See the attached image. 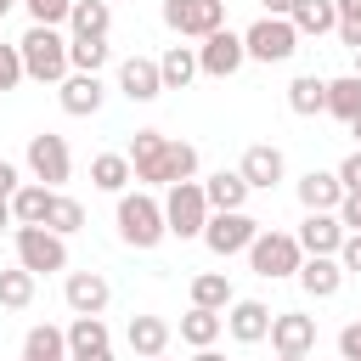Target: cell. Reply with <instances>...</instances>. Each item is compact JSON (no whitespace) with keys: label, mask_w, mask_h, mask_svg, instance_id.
<instances>
[{"label":"cell","mask_w":361,"mask_h":361,"mask_svg":"<svg viewBox=\"0 0 361 361\" xmlns=\"http://www.w3.org/2000/svg\"><path fill=\"white\" fill-rule=\"evenodd\" d=\"M107 6H113V0H107Z\"/></svg>","instance_id":"obj_53"},{"label":"cell","mask_w":361,"mask_h":361,"mask_svg":"<svg viewBox=\"0 0 361 361\" xmlns=\"http://www.w3.org/2000/svg\"><path fill=\"white\" fill-rule=\"evenodd\" d=\"M192 305H197V310H220V316H226V305H231V282H226L220 271L192 276Z\"/></svg>","instance_id":"obj_35"},{"label":"cell","mask_w":361,"mask_h":361,"mask_svg":"<svg viewBox=\"0 0 361 361\" xmlns=\"http://www.w3.org/2000/svg\"><path fill=\"white\" fill-rule=\"evenodd\" d=\"M344 237H350V231L338 226V214H305L299 231H293V243H299L305 254H338Z\"/></svg>","instance_id":"obj_21"},{"label":"cell","mask_w":361,"mask_h":361,"mask_svg":"<svg viewBox=\"0 0 361 361\" xmlns=\"http://www.w3.org/2000/svg\"><path fill=\"white\" fill-rule=\"evenodd\" d=\"M355 79H361V51H355Z\"/></svg>","instance_id":"obj_51"},{"label":"cell","mask_w":361,"mask_h":361,"mask_svg":"<svg viewBox=\"0 0 361 361\" xmlns=\"http://www.w3.org/2000/svg\"><path fill=\"white\" fill-rule=\"evenodd\" d=\"M164 226H169V237H203V226H209V197H203V180H175V186H164Z\"/></svg>","instance_id":"obj_4"},{"label":"cell","mask_w":361,"mask_h":361,"mask_svg":"<svg viewBox=\"0 0 361 361\" xmlns=\"http://www.w3.org/2000/svg\"><path fill=\"white\" fill-rule=\"evenodd\" d=\"M164 28H175L180 39H209L214 28H226V0H164Z\"/></svg>","instance_id":"obj_8"},{"label":"cell","mask_w":361,"mask_h":361,"mask_svg":"<svg viewBox=\"0 0 361 361\" xmlns=\"http://www.w3.org/2000/svg\"><path fill=\"white\" fill-rule=\"evenodd\" d=\"M28 169H34V180H39V186L62 192V180L73 175V152H68V141H62V135H51V130L28 135Z\"/></svg>","instance_id":"obj_10"},{"label":"cell","mask_w":361,"mask_h":361,"mask_svg":"<svg viewBox=\"0 0 361 361\" xmlns=\"http://www.w3.org/2000/svg\"><path fill=\"white\" fill-rule=\"evenodd\" d=\"M248 265H254V276L276 282V276H293L305 265V248L293 243V231H259L248 243Z\"/></svg>","instance_id":"obj_6"},{"label":"cell","mask_w":361,"mask_h":361,"mask_svg":"<svg viewBox=\"0 0 361 361\" xmlns=\"http://www.w3.org/2000/svg\"><path fill=\"white\" fill-rule=\"evenodd\" d=\"M11 6H17V0H0V17H6V11H11Z\"/></svg>","instance_id":"obj_50"},{"label":"cell","mask_w":361,"mask_h":361,"mask_svg":"<svg viewBox=\"0 0 361 361\" xmlns=\"http://www.w3.org/2000/svg\"><path fill=\"white\" fill-rule=\"evenodd\" d=\"M17 6H28V17H34L39 28H62L68 11H73V0H17Z\"/></svg>","instance_id":"obj_38"},{"label":"cell","mask_w":361,"mask_h":361,"mask_svg":"<svg viewBox=\"0 0 361 361\" xmlns=\"http://www.w3.org/2000/svg\"><path fill=\"white\" fill-rule=\"evenodd\" d=\"M6 226H17V220H11V197H0V231H6Z\"/></svg>","instance_id":"obj_46"},{"label":"cell","mask_w":361,"mask_h":361,"mask_svg":"<svg viewBox=\"0 0 361 361\" xmlns=\"http://www.w3.org/2000/svg\"><path fill=\"white\" fill-rule=\"evenodd\" d=\"M333 175H338V186H344V192H361V147H355V152H350Z\"/></svg>","instance_id":"obj_41"},{"label":"cell","mask_w":361,"mask_h":361,"mask_svg":"<svg viewBox=\"0 0 361 361\" xmlns=\"http://www.w3.org/2000/svg\"><path fill=\"white\" fill-rule=\"evenodd\" d=\"M34 271H23V265H11V271H0V310H28L34 305Z\"/></svg>","instance_id":"obj_32"},{"label":"cell","mask_w":361,"mask_h":361,"mask_svg":"<svg viewBox=\"0 0 361 361\" xmlns=\"http://www.w3.org/2000/svg\"><path fill=\"white\" fill-rule=\"evenodd\" d=\"M17 56H23V79H39V85H62L68 79V34L62 28L28 23V34L17 39Z\"/></svg>","instance_id":"obj_2"},{"label":"cell","mask_w":361,"mask_h":361,"mask_svg":"<svg viewBox=\"0 0 361 361\" xmlns=\"http://www.w3.org/2000/svg\"><path fill=\"white\" fill-rule=\"evenodd\" d=\"M203 197H209V214H231V209L248 203V180H243L237 169H214V175L203 180Z\"/></svg>","instance_id":"obj_23"},{"label":"cell","mask_w":361,"mask_h":361,"mask_svg":"<svg viewBox=\"0 0 361 361\" xmlns=\"http://www.w3.org/2000/svg\"><path fill=\"white\" fill-rule=\"evenodd\" d=\"M243 62H248V51H243V34H231V28H214L197 45V73H209V79H231Z\"/></svg>","instance_id":"obj_11"},{"label":"cell","mask_w":361,"mask_h":361,"mask_svg":"<svg viewBox=\"0 0 361 361\" xmlns=\"http://www.w3.org/2000/svg\"><path fill=\"white\" fill-rule=\"evenodd\" d=\"M56 102H62L68 118H96L102 102H107V85H102V73H68L56 85Z\"/></svg>","instance_id":"obj_13"},{"label":"cell","mask_w":361,"mask_h":361,"mask_svg":"<svg viewBox=\"0 0 361 361\" xmlns=\"http://www.w3.org/2000/svg\"><path fill=\"white\" fill-rule=\"evenodd\" d=\"M107 68V39H68V73H102Z\"/></svg>","instance_id":"obj_36"},{"label":"cell","mask_w":361,"mask_h":361,"mask_svg":"<svg viewBox=\"0 0 361 361\" xmlns=\"http://www.w3.org/2000/svg\"><path fill=\"white\" fill-rule=\"evenodd\" d=\"M276 361H310V355H276Z\"/></svg>","instance_id":"obj_49"},{"label":"cell","mask_w":361,"mask_h":361,"mask_svg":"<svg viewBox=\"0 0 361 361\" xmlns=\"http://www.w3.org/2000/svg\"><path fill=\"white\" fill-rule=\"evenodd\" d=\"M124 158H130V175L147 180V186H175V180L197 175V147L192 141H169L164 130H135Z\"/></svg>","instance_id":"obj_1"},{"label":"cell","mask_w":361,"mask_h":361,"mask_svg":"<svg viewBox=\"0 0 361 361\" xmlns=\"http://www.w3.org/2000/svg\"><path fill=\"white\" fill-rule=\"evenodd\" d=\"M135 175H130V158L124 152H96L90 158V186L96 192H124Z\"/></svg>","instance_id":"obj_31"},{"label":"cell","mask_w":361,"mask_h":361,"mask_svg":"<svg viewBox=\"0 0 361 361\" xmlns=\"http://www.w3.org/2000/svg\"><path fill=\"white\" fill-rule=\"evenodd\" d=\"M243 51H248V62H288L299 51V34L288 17H259L243 28Z\"/></svg>","instance_id":"obj_7"},{"label":"cell","mask_w":361,"mask_h":361,"mask_svg":"<svg viewBox=\"0 0 361 361\" xmlns=\"http://www.w3.org/2000/svg\"><path fill=\"white\" fill-rule=\"evenodd\" d=\"M333 11H338V39L350 45V51H361V0H333Z\"/></svg>","instance_id":"obj_37"},{"label":"cell","mask_w":361,"mask_h":361,"mask_svg":"<svg viewBox=\"0 0 361 361\" xmlns=\"http://www.w3.org/2000/svg\"><path fill=\"white\" fill-rule=\"evenodd\" d=\"M338 361H361V322L338 327Z\"/></svg>","instance_id":"obj_42"},{"label":"cell","mask_w":361,"mask_h":361,"mask_svg":"<svg viewBox=\"0 0 361 361\" xmlns=\"http://www.w3.org/2000/svg\"><path fill=\"white\" fill-rule=\"evenodd\" d=\"M237 175L248 180V192H271L282 175H288V158H282V147H271V141H259V147H248L243 152V164H237Z\"/></svg>","instance_id":"obj_16"},{"label":"cell","mask_w":361,"mask_h":361,"mask_svg":"<svg viewBox=\"0 0 361 361\" xmlns=\"http://www.w3.org/2000/svg\"><path fill=\"white\" fill-rule=\"evenodd\" d=\"M350 135H355V141H361V113H355V118H350Z\"/></svg>","instance_id":"obj_48"},{"label":"cell","mask_w":361,"mask_h":361,"mask_svg":"<svg viewBox=\"0 0 361 361\" xmlns=\"http://www.w3.org/2000/svg\"><path fill=\"white\" fill-rule=\"evenodd\" d=\"M62 299H68V310H73V316H102V310H107V299H113V282H107L102 271H68Z\"/></svg>","instance_id":"obj_14"},{"label":"cell","mask_w":361,"mask_h":361,"mask_svg":"<svg viewBox=\"0 0 361 361\" xmlns=\"http://www.w3.org/2000/svg\"><path fill=\"white\" fill-rule=\"evenodd\" d=\"M51 186H39V180H23L17 192H11V220L17 226H45V209H51Z\"/></svg>","instance_id":"obj_27"},{"label":"cell","mask_w":361,"mask_h":361,"mask_svg":"<svg viewBox=\"0 0 361 361\" xmlns=\"http://www.w3.org/2000/svg\"><path fill=\"white\" fill-rule=\"evenodd\" d=\"M265 6H271L265 17H288V11H293V0H265Z\"/></svg>","instance_id":"obj_45"},{"label":"cell","mask_w":361,"mask_h":361,"mask_svg":"<svg viewBox=\"0 0 361 361\" xmlns=\"http://www.w3.org/2000/svg\"><path fill=\"white\" fill-rule=\"evenodd\" d=\"M299 203H305V214H333V209L344 203L338 175H333V169H305V175H299Z\"/></svg>","instance_id":"obj_19"},{"label":"cell","mask_w":361,"mask_h":361,"mask_svg":"<svg viewBox=\"0 0 361 361\" xmlns=\"http://www.w3.org/2000/svg\"><path fill=\"white\" fill-rule=\"evenodd\" d=\"M68 39H107V28H113V6L107 0H73V11H68Z\"/></svg>","instance_id":"obj_25"},{"label":"cell","mask_w":361,"mask_h":361,"mask_svg":"<svg viewBox=\"0 0 361 361\" xmlns=\"http://www.w3.org/2000/svg\"><path fill=\"white\" fill-rule=\"evenodd\" d=\"M169 338H175V327H169L164 316H130V327H124V344H130L141 361L164 355V350H169Z\"/></svg>","instance_id":"obj_22"},{"label":"cell","mask_w":361,"mask_h":361,"mask_svg":"<svg viewBox=\"0 0 361 361\" xmlns=\"http://www.w3.org/2000/svg\"><path fill=\"white\" fill-rule=\"evenodd\" d=\"M118 237H124V248H158L164 237H169V226H164V203L152 197V192H118Z\"/></svg>","instance_id":"obj_3"},{"label":"cell","mask_w":361,"mask_h":361,"mask_svg":"<svg viewBox=\"0 0 361 361\" xmlns=\"http://www.w3.org/2000/svg\"><path fill=\"white\" fill-rule=\"evenodd\" d=\"M23 85V56L17 45H0V90H17Z\"/></svg>","instance_id":"obj_39"},{"label":"cell","mask_w":361,"mask_h":361,"mask_svg":"<svg viewBox=\"0 0 361 361\" xmlns=\"http://www.w3.org/2000/svg\"><path fill=\"white\" fill-rule=\"evenodd\" d=\"M265 338H271L276 355H310V350H316V316H305V310H276Z\"/></svg>","instance_id":"obj_12"},{"label":"cell","mask_w":361,"mask_h":361,"mask_svg":"<svg viewBox=\"0 0 361 361\" xmlns=\"http://www.w3.org/2000/svg\"><path fill=\"white\" fill-rule=\"evenodd\" d=\"M23 361H68V333L51 327V322L28 327V338H23Z\"/></svg>","instance_id":"obj_29"},{"label":"cell","mask_w":361,"mask_h":361,"mask_svg":"<svg viewBox=\"0 0 361 361\" xmlns=\"http://www.w3.org/2000/svg\"><path fill=\"white\" fill-rule=\"evenodd\" d=\"M152 361H164V355H152Z\"/></svg>","instance_id":"obj_52"},{"label":"cell","mask_w":361,"mask_h":361,"mask_svg":"<svg viewBox=\"0 0 361 361\" xmlns=\"http://www.w3.org/2000/svg\"><path fill=\"white\" fill-rule=\"evenodd\" d=\"M118 90H124L130 102H158V96H164L158 56H124V62H118Z\"/></svg>","instance_id":"obj_18"},{"label":"cell","mask_w":361,"mask_h":361,"mask_svg":"<svg viewBox=\"0 0 361 361\" xmlns=\"http://www.w3.org/2000/svg\"><path fill=\"white\" fill-rule=\"evenodd\" d=\"M288 107H293L299 118H316V113H327V79H316V73H299V79L288 85Z\"/></svg>","instance_id":"obj_30"},{"label":"cell","mask_w":361,"mask_h":361,"mask_svg":"<svg viewBox=\"0 0 361 361\" xmlns=\"http://www.w3.org/2000/svg\"><path fill=\"white\" fill-rule=\"evenodd\" d=\"M338 265H344V276H361V231H350L344 243H338V254H333Z\"/></svg>","instance_id":"obj_40"},{"label":"cell","mask_w":361,"mask_h":361,"mask_svg":"<svg viewBox=\"0 0 361 361\" xmlns=\"http://www.w3.org/2000/svg\"><path fill=\"white\" fill-rule=\"evenodd\" d=\"M17 186H23V175H17V164H6V158H0V197H11Z\"/></svg>","instance_id":"obj_44"},{"label":"cell","mask_w":361,"mask_h":361,"mask_svg":"<svg viewBox=\"0 0 361 361\" xmlns=\"http://www.w3.org/2000/svg\"><path fill=\"white\" fill-rule=\"evenodd\" d=\"M333 214H338L344 231H361V192H344V203H338Z\"/></svg>","instance_id":"obj_43"},{"label":"cell","mask_w":361,"mask_h":361,"mask_svg":"<svg viewBox=\"0 0 361 361\" xmlns=\"http://www.w3.org/2000/svg\"><path fill=\"white\" fill-rule=\"evenodd\" d=\"M327 113H333V118H344V124L361 113V79H355V73L327 79Z\"/></svg>","instance_id":"obj_33"},{"label":"cell","mask_w":361,"mask_h":361,"mask_svg":"<svg viewBox=\"0 0 361 361\" xmlns=\"http://www.w3.org/2000/svg\"><path fill=\"white\" fill-rule=\"evenodd\" d=\"M68 333V361H113V333L102 316H73Z\"/></svg>","instance_id":"obj_15"},{"label":"cell","mask_w":361,"mask_h":361,"mask_svg":"<svg viewBox=\"0 0 361 361\" xmlns=\"http://www.w3.org/2000/svg\"><path fill=\"white\" fill-rule=\"evenodd\" d=\"M79 226H85V203H79V197H68V192H56V197H51V209H45V231L73 237Z\"/></svg>","instance_id":"obj_34"},{"label":"cell","mask_w":361,"mask_h":361,"mask_svg":"<svg viewBox=\"0 0 361 361\" xmlns=\"http://www.w3.org/2000/svg\"><path fill=\"white\" fill-rule=\"evenodd\" d=\"M271 316H276V310H271L265 299H231V305H226V333H231L237 344H259V338L271 333Z\"/></svg>","instance_id":"obj_17"},{"label":"cell","mask_w":361,"mask_h":361,"mask_svg":"<svg viewBox=\"0 0 361 361\" xmlns=\"http://www.w3.org/2000/svg\"><path fill=\"white\" fill-rule=\"evenodd\" d=\"M192 361H226V355H220V350H197Z\"/></svg>","instance_id":"obj_47"},{"label":"cell","mask_w":361,"mask_h":361,"mask_svg":"<svg viewBox=\"0 0 361 361\" xmlns=\"http://www.w3.org/2000/svg\"><path fill=\"white\" fill-rule=\"evenodd\" d=\"M288 23H293V34H299V39H322V34H333V28H338V11H333V0H293Z\"/></svg>","instance_id":"obj_24"},{"label":"cell","mask_w":361,"mask_h":361,"mask_svg":"<svg viewBox=\"0 0 361 361\" xmlns=\"http://www.w3.org/2000/svg\"><path fill=\"white\" fill-rule=\"evenodd\" d=\"M259 231H265V226H259L248 209H231V214H209V226H203V243H209V254L231 259V254H248V243H254Z\"/></svg>","instance_id":"obj_9"},{"label":"cell","mask_w":361,"mask_h":361,"mask_svg":"<svg viewBox=\"0 0 361 361\" xmlns=\"http://www.w3.org/2000/svg\"><path fill=\"white\" fill-rule=\"evenodd\" d=\"M220 333H226V316H220V310H197V305H192V310L180 316V344H192V350H214Z\"/></svg>","instance_id":"obj_28"},{"label":"cell","mask_w":361,"mask_h":361,"mask_svg":"<svg viewBox=\"0 0 361 361\" xmlns=\"http://www.w3.org/2000/svg\"><path fill=\"white\" fill-rule=\"evenodd\" d=\"M11 243H17V265L34 271V276L68 271V237H56V231H45V226H17Z\"/></svg>","instance_id":"obj_5"},{"label":"cell","mask_w":361,"mask_h":361,"mask_svg":"<svg viewBox=\"0 0 361 361\" xmlns=\"http://www.w3.org/2000/svg\"><path fill=\"white\" fill-rule=\"evenodd\" d=\"M293 276H299V288H305L310 299H333V293L344 288V265H338L333 254H305V265H299Z\"/></svg>","instance_id":"obj_20"},{"label":"cell","mask_w":361,"mask_h":361,"mask_svg":"<svg viewBox=\"0 0 361 361\" xmlns=\"http://www.w3.org/2000/svg\"><path fill=\"white\" fill-rule=\"evenodd\" d=\"M158 79H164V90H186L197 79V45H169L158 56Z\"/></svg>","instance_id":"obj_26"}]
</instances>
